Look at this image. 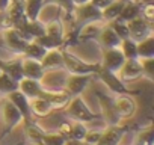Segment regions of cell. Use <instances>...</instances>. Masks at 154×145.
I'll use <instances>...</instances> for the list:
<instances>
[{"instance_id":"11","label":"cell","mask_w":154,"mask_h":145,"mask_svg":"<svg viewBox=\"0 0 154 145\" xmlns=\"http://www.w3.org/2000/svg\"><path fill=\"white\" fill-rule=\"evenodd\" d=\"M116 74H118V77L124 83L142 77V65H140V60L139 59H125L124 65L121 66V69L116 72Z\"/></svg>"},{"instance_id":"15","label":"cell","mask_w":154,"mask_h":145,"mask_svg":"<svg viewBox=\"0 0 154 145\" xmlns=\"http://www.w3.org/2000/svg\"><path fill=\"white\" fill-rule=\"evenodd\" d=\"M2 115H3V121H5V125L12 130L15 125H18L21 121H23V115L21 112L6 98V101L3 103V107H2Z\"/></svg>"},{"instance_id":"10","label":"cell","mask_w":154,"mask_h":145,"mask_svg":"<svg viewBox=\"0 0 154 145\" xmlns=\"http://www.w3.org/2000/svg\"><path fill=\"white\" fill-rule=\"evenodd\" d=\"M15 29L27 41H33L35 38L44 35V23H41L39 20H27V18H24L20 24L15 26Z\"/></svg>"},{"instance_id":"34","label":"cell","mask_w":154,"mask_h":145,"mask_svg":"<svg viewBox=\"0 0 154 145\" xmlns=\"http://www.w3.org/2000/svg\"><path fill=\"white\" fill-rule=\"evenodd\" d=\"M47 5H56L60 11H63V14L66 17H71V20H72V11L75 8L72 0H44V6H47Z\"/></svg>"},{"instance_id":"43","label":"cell","mask_w":154,"mask_h":145,"mask_svg":"<svg viewBox=\"0 0 154 145\" xmlns=\"http://www.w3.org/2000/svg\"><path fill=\"white\" fill-rule=\"evenodd\" d=\"M75 6H80V5H85V3H89L91 0H72Z\"/></svg>"},{"instance_id":"9","label":"cell","mask_w":154,"mask_h":145,"mask_svg":"<svg viewBox=\"0 0 154 145\" xmlns=\"http://www.w3.org/2000/svg\"><path fill=\"white\" fill-rule=\"evenodd\" d=\"M113 109L118 115L119 119H127L131 118L136 112V101L130 94H122L113 98Z\"/></svg>"},{"instance_id":"19","label":"cell","mask_w":154,"mask_h":145,"mask_svg":"<svg viewBox=\"0 0 154 145\" xmlns=\"http://www.w3.org/2000/svg\"><path fill=\"white\" fill-rule=\"evenodd\" d=\"M42 68L45 71L50 69H62L63 68V57H62V50L60 48H54V50H48L45 53V56L39 60Z\"/></svg>"},{"instance_id":"24","label":"cell","mask_w":154,"mask_h":145,"mask_svg":"<svg viewBox=\"0 0 154 145\" xmlns=\"http://www.w3.org/2000/svg\"><path fill=\"white\" fill-rule=\"evenodd\" d=\"M125 2H127V0H113L109 6H106L101 11L103 21L104 23H109V21L118 18L119 14H121V11H122V8H124V5H125Z\"/></svg>"},{"instance_id":"3","label":"cell","mask_w":154,"mask_h":145,"mask_svg":"<svg viewBox=\"0 0 154 145\" xmlns=\"http://www.w3.org/2000/svg\"><path fill=\"white\" fill-rule=\"evenodd\" d=\"M92 21H103L101 11L95 8L92 3H85L80 6H75L72 11V26L82 27Z\"/></svg>"},{"instance_id":"7","label":"cell","mask_w":154,"mask_h":145,"mask_svg":"<svg viewBox=\"0 0 154 145\" xmlns=\"http://www.w3.org/2000/svg\"><path fill=\"white\" fill-rule=\"evenodd\" d=\"M125 57L122 54V51L118 48H103V57L100 60L101 68H106L109 71L118 72L121 69V66L124 65Z\"/></svg>"},{"instance_id":"40","label":"cell","mask_w":154,"mask_h":145,"mask_svg":"<svg viewBox=\"0 0 154 145\" xmlns=\"http://www.w3.org/2000/svg\"><path fill=\"white\" fill-rule=\"evenodd\" d=\"M100 137H101V131H98V130H88L82 142L86 143V145H97Z\"/></svg>"},{"instance_id":"6","label":"cell","mask_w":154,"mask_h":145,"mask_svg":"<svg viewBox=\"0 0 154 145\" xmlns=\"http://www.w3.org/2000/svg\"><path fill=\"white\" fill-rule=\"evenodd\" d=\"M127 24H128V38H131L136 42L152 35V23L143 20L142 17H137V18L128 21Z\"/></svg>"},{"instance_id":"4","label":"cell","mask_w":154,"mask_h":145,"mask_svg":"<svg viewBox=\"0 0 154 145\" xmlns=\"http://www.w3.org/2000/svg\"><path fill=\"white\" fill-rule=\"evenodd\" d=\"M95 77H98V79H100L113 94H116V95H122V94H130V95H131V94H136V92L130 91V89L125 86V83L118 77V74H116V72H113V71H109V69L100 66V69L97 71Z\"/></svg>"},{"instance_id":"45","label":"cell","mask_w":154,"mask_h":145,"mask_svg":"<svg viewBox=\"0 0 154 145\" xmlns=\"http://www.w3.org/2000/svg\"><path fill=\"white\" fill-rule=\"evenodd\" d=\"M0 72H2V71H0Z\"/></svg>"},{"instance_id":"21","label":"cell","mask_w":154,"mask_h":145,"mask_svg":"<svg viewBox=\"0 0 154 145\" xmlns=\"http://www.w3.org/2000/svg\"><path fill=\"white\" fill-rule=\"evenodd\" d=\"M104 21H92L88 23L85 26L80 27L79 30V42H86V41H92V39H98V35L103 29Z\"/></svg>"},{"instance_id":"8","label":"cell","mask_w":154,"mask_h":145,"mask_svg":"<svg viewBox=\"0 0 154 145\" xmlns=\"http://www.w3.org/2000/svg\"><path fill=\"white\" fill-rule=\"evenodd\" d=\"M3 42L9 50H12L14 53L21 56L29 41L24 39L15 27H5L3 29Z\"/></svg>"},{"instance_id":"2","label":"cell","mask_w":154,"mask_h":145,"mask_svg":"<svg viewBox=\"0 0 154 145\" xmlns=\"http://www.w3.org/2000/svg\"><path fill=\"white\" fill-rule=\"evenodd\" d=\"M63 109H65V115L68 118L79 121V122H86V121H92V119L98 118V115L94 113L80 97H72Z\"/></svg>"},{"instance_id":"29","label":"cell","mask_w":154,"mask_h":145,"mask_svg":"<svg viewBox=\"0 0 154 145\" xmlns=\"http://www.w3.org/2000/svg\"><path fill=\"white\" fill-rule=\"evenodd\" d=\"M119 50L122 51L125 59H137V42L131 38H125L119 44Z\"/></svg>"},{"instance_id":"14","label":"cell","mask_w":154,"mask_h":145,"mask_svg":"<svg viewBox=\"0 0 154 145\" xmlns=\"http://www.w3.org/2000/svg\"><path fill=\"white\" fill-rule=\"evenodd\" d=\"M125 134V128L119 127L116 124L109 125L106 130L101 131V137L97 145H119L122 137Z\"/></svg>"},{"instance_id":"42","label":"cell","mask_w":154,"mask_h":145,"mask_svg":"<svg viewBox=\"0 0 154 145\" xmlns=\"http://www.w3.org/2000/svg\"><path fill=\"white\" fill-rule=\"evenodd\" d=\"M12 0H0V14H5Z\"/></svg>"},{"instance_id":"35","label":"cell","mask_w":154,"mask_h":145,"mask_svg":"<svg viewBox=\"0 0 154 145\" xmlns=\"http://www.w3.org/2000/svg\"><path fill=\"white\" fill-rule=\"evenodd\" d=\"M107 24L113 29V32H115L121 39L128 38V24H127L125 21H122V20H119V18H115V20L109 21Z\"/></svg>"},{"instance_id":"25","label":"cell","mask_w":154,"mask_h":145,"mask_svg":"<svg viewBox=\"0 0 154 145\" xmlns=\"http://www.w3.org/2000/svg\"><path fill=\"white\" fill-rule=\"evenodd\" d=\"M47 51H48V50L44 48L42 45H39L38 42L29 41L21 56H23V57H27V59H33V60H41V59L45 56Z\"/></svg>"},{"instance_id":"22","label":"cell","mask_w":154,"mask_h":145,"mask_svg":"<svg viewBox=\"0 0 154 145\" xmlns=\"http://www.w3.org/2000/svg\"><path fill=\"white\" fill-rule=\"evenodd\" d=\"M140 6H142V3L136 2V0H127L118 18L125 21V23H128V21L140 17Z\"/></svg>"},{"instance_id":"38","label":"cell","mask_w":154,"mask_h":145,"mask_svg":"<svg viewBox=\"0 0 154 145\" xmlns=\"http://www.w3.org/2000/svg\"><path fill=\"white\" fill-rule=\"evenodd\" d=\"M142 65V77H146L149 82L154 80V57L139 59Z\"/></svg>"},{"instance_id":"5","label":"cell","mask_w":154,"mask_h":145,"mask_svg":"<svg viewBox=\"0 0 154 145\" xmlns=\"http://www.w3.org/2000/svg\"><path fill=\"white\" fill-rule=\"evenodd\" d=\"M95 77V74H69L65 79L63 89L71 97H79L91 83V80Z\"/></svg>"},{"instance_id":"23","label":"cell","mask_w":154,"mask_h":145,"mask_svg":"<svg viewBox=\"0 0 154 145\" xmlns=\"http://www.w3.org/2000/svg\"><path fill=\"white\" fill-rule=\"evenodd\" d=\"M29 106H30V113L36 115V116H47L51 113V106L48 104V101L42 97H35L29 100Z\"/></svg>"},{"instance_id":"44","label":"cell","mask_w":154,"mask_h":145,"mask_svg":"<svg viewBox=\"0 0 154 145\" xmlns=\"http://www.w3.org/2000/svg\"><path fill=\"white\" fill-rule=\"evenodd\" d=\"M33 145H45L42 140H38V142H33Z\"/></svg>"},{"instance_id":"41","label":"cell","mask_w":154,"mask_h":145,"mask_svg":"<svg viewBox=\"0 0 154 145\" xmlns=\"http://www.w3.org/2000/svg\"><path fill=\"white\" fill-rule=\"evenodd\" d=\"M112 2H113V0H91L89 3H92L95 8H98L100 11H103V9H104L106 6H109Z\"/></svg>"},{"instance_id":"1","label":"cell","mask_w":154,"mask_h":145,"mask_svg":"<svg viewBox=\"0 0 154 145\" xmlns=\"http://www.w3.org/2000/svg\"><path fill=\"white\" fill-rule=\"evenodd\" d=\"M63 57V68L69 74H97L100 69V62H86L82 60L79 56L68 51V48H60Z\"/></svg>"},{"instance_id":"26","label":"cell","mask_w":154,"mask_h":145,"mask_svg":"<svg viewBox=\"0 0 154 145\" xmlns=\"http://www.w3.org/2000/svg\"><path fill=\"white\" fill-rule=\"evenodd\" d=\"M44 0H24V15L27 20H39Z\"/></svg>"},{"instance_id":"18","label":"cell","mask_w":154,"mask_h":145,"mask_svg":"<svg viewBox=\"0 0 154 145\" xmlns=\"http://www.w3.org/2000/svg\"><path fill=\"white\" fill-rule=\"evenodd\" d=\"M97 41L101 44L103 48H118L122 39H121V38L113 32V29L106 23V24L103 26V29H101V32H100Z\"/></svg>"},{"instance_id":"31","label":"cell","mask_w":154,"mask_h":145,"mask_svg":"<svg viewBox=\"0 0 154 145\" xmlns=\"http://www.w3.org/2000/svg\"><path fill=\"white\" fill-rule=\"evenodd\" d=\"M86 131H88V128H86L85 122H79V121H75V122L69 124L68 140H83V137H85Z\"/></svg>"},{"instance_id":"20","label":"cell","mask_w":154,"mask_h":145,"mask_svg":"<svg viewBox=\"0 0 154 145\" xmlns=\"http://www.w3.org/2000/svg\"><path fill=\"white\" fill-rule=\"evenodd\" d=\"M45 69L42 68L39 60H33V59H27L23 57V76L27 79H33V80H41L44 76Z\"/></svg>"},{"instance_id":"16","label":"cell","mask_w":154,"mask_h":145,"mask_svg":"<svg viewBox=\"0 0 154 145\" xmlns=\"http://www.w3.org/2000/svg\"><path fill=\"white\" fill-rule=\"evenodd\" d=\"M6 98L21 112V115H23V121H30V106H29V98L23 94V92H20L18 89L17 91H14V92H11V94H8L6 95Z\"/></svg>"},{"instance_id":"27","label":"cell","mask_w":154,"mask_h":145,"mask_svg":"<svg viewBox=\"0 0 154 145\" xmlns=\"http://www.w3.org/2000/svg\"><path fill=\"white\" fill-rule=\"evenodd\" d=\"M154 57V35L137 42V59Z\"/></svg>"},{"instance_id":"13","label":"cell","mask_w":154,"mask_h":145,"mask_svg":"<svg viewBox=\"0 0 154 145\" xmlns=\"http://www.w3.org/2000/svg\"><path fill=\"white\" fill-rule=\"evenodd\" d=\"M41 97L48 101L51 109H63L69 103V100L72 98L65 89H57V91H47V89H44Z\"/></svg>"},{"instance_id":"17","label":"cell","mask_w":154,"mask_h":145,"mask_svg":"<svg viewBox=\"0 0 154 145\" xmlns=\"http://www.w3.org/2000/svg\"><path fill=\"white\" fill-rule=\"evenodd\" d=\"M18 91L23 92V94L30 100V98H35V97H41L44 88H42V85H41L39 80H33V79L23 77V79L18 82Z\"/></svg>"},{"instance_id":"36","label":"cell","mask_w":154,"mask_h":145,"mask_svg":"<svg viewBox=\"0 0 154 145\" xmlns=\"http://www.w3.org/2000/svg\"><path fill=\"white\" fill-rule=\"evenodd\" d=\"M41 140L45 145H65L68 139L62 133L56 131V133H44V136H42Z\"/></svg>"},{"instance_id":"30","label":"cell","mask_w":154,"mask_h":145,"mask_svg":"<svg viewBox=\"0 0 154 145\" xmlns=\"http://www.w3.org/2000/svg\"><path fill=\"white\" fill-rule=\"evenodd\" d=\"M35 42H38L39 45H42L44 48L47 50H54V48H62L63 45V39H59V38H54V36H50V35H41L38 38L33 39Z\"/></svg>"},{"instance_id":"33","label":"cell","mask_w":154,"mask_h":145,"mask_svg":"<svg viewBox=\"0 0 154 145\" xmlns=\"http://www.w3.org/2000/svg\"><path fill=\"white\" fill-rule=\"evenodd\" d=\"M134 145H154V130L151 125L137 131L134 137Z\"/></svg>"},{"instance_id":"46","label":"cell","mask_w":154,"mask_h":145,"mask_svg":"<svg viewBox=\"0 0 154 145\" xmlns=\"http://www.w3.org/2000/svg\"><path fill=\"white\" fill-rule=\"evenodd\" d=\"M65 145H66V143H65Z\"/></svg>"},{"instance_id":"37","label":"cell","mask_w":154,"mask_h":145,"mask_svg":"<svg viewBox=\"0 0 154 145\" xmlns=\"http://www.w3.org/2000/svg\"><path fill=\"white\" fill-rule=\"evenodd\" d=\"M26 122H27L26 134L29 136V139H30L32 142H38V140H41L45 131H44L39 125H36V124H33V122H30V121H26Z\"/></svg>"},{"instance_id":"12","label":"cell","mask_w":154,"mask_h":145,"mask_svg":"<svg viewBox=\"0 0 154 145\" xmlns=\"http://www.w3.org/2000/svg\"><path fill=\"white\" fill-rule=\"evenodd\" d=\"M0 71L8 74L15 82H20L24 77L23 76V56L11 59V60L0 59Z\"/></svg>"},{"instance_id":"28","label":"cell","mask_w":154,"mask_h":145,"mask_svg":"<svg viewBox=\"0 0 154 145\" xmlns=\"http://www.w3.org/2000/svg\"><path fill=\"white\" fill-rule=\"evenodd\" d=\"M44 33L50 35V36H54V38H59V39H63V35H65L63 21L60 18H54V20L45 23L44 24Z\"/></svg>"},{"instance_id":"39","label":"cell","mask_w":154,"mask_h":145,"mask_svg":"<svg viewBox=\"0 0 154 145\" xmlns=\"http://www.w3.org/2000/svg\"><path fill=\"white\" fill-rule=\"evenodd\" d=\"M140 17L143 20L152 23V20H154V5H152V2L142 3V6H140Z\"/></svg>"},{"instance_id":"32","label":"cell","mask_w":154,"mask_h":145,"mask_svg":"<svg viewBox=\"0 0 154 145\" xmlns=\"http://www.w3.org/2000/svg\"><path fill=\"white\" fill-rule=\"evenodd\" d=\"M18 89V82H15L14 79H11L5 72H0V94L8 95L14 91Z\"/></svg>"}]
</instances>
